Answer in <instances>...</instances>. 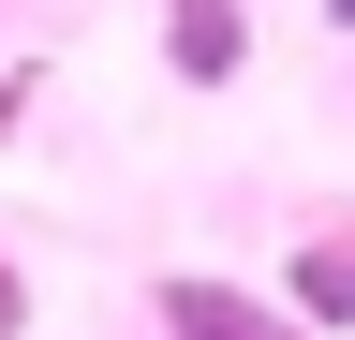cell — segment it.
Listing matches in <instances>:
<instances>
[{
    "instance_id": "6da1fadb",
    "label": "cell",
    "mask_w": 355,
    "mask_h": 340,
    "mask_svg": "<svg viewBox=\"0 0 355 340\" xmlns=\"http://www.w3.org/2000/svg\"><path fill=\"white\" fill-rule=\"evenodd\" d=\"M163 340H296V325L252 311L237 281H163Z\"/></svg>"
},
{
    "instance_id": "277c9868",
    "label": "cell",
    "mask_w": 355,
    "mask_h": 340,
    "mask_svg": "<svg viewBox=\"0 0 355 340\" xmlns=\"http://www.w3.org/2000/svg\"><path fill=\"white\" fill-rule=\"evenodd\" d=\"M15 311H30V296H15V267H0V340H15Z\"/></svg>"
},
{
    "instance_id": "3957f363",
    "label": "cell",
    "mask_w": 355,
    "mask_h": 340,
    "mask_svg": "<svg viewBox=\"0 0 355 340\" xmlns=\"http://www.w3.org/2000/svg\"><path fill=\"white\" fill-rule=\"evenodd\" d=\"M296 311L311 325H355V251H296Z\"/></svg>"
},
{
    "instance_id": "7a4b0ae2",
    "label": "cell",
    "mask_w": 355,
    "mask_h": 340,
    "mask_svg": "<svg viewBox=\"0 0 355 340\" xmlns=\"http://www.w3.org/2000/svg\"><path fill=\"white\" fill-rule=\"evenodd\" d=\"M163 45H178L193 89H222V74H237V0H163Z\"/></svg>"
},
{
    "instance_id": "5b68a950",
    "label": "cell",
    "mask_w": 355,
    "mask_h": 340,
    "mask_svg": "<svg viewBox=\"0 0 355 340\" xmlns=\"http://www.w3.org/2000/svg\"><path fill=\"white\" fill-rule=\"evenodd\" d=\"M326 15H340V30H355V0H326Z\"/></svg>"
}]
</instances>
